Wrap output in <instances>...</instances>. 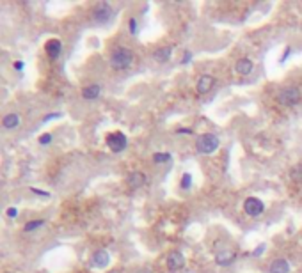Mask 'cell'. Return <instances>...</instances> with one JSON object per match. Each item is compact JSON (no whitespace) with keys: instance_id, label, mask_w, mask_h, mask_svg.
Returning <instances> with one entry per match:
<instances>
[{"instance_id":"1","label":"cell","mask_w":302,"mask_h":273,"mask_svg":"<svg viewBox=\"0 0 302 273\" xmlns=\"http://www.w3.org/2000/svg\"><path fill=\"white\" fill-rule=\"evenodd\" d=\"M132 62H134V53H132V50H128V48H117V50H114L112 59H110L112 67L117 69V71L128 69V67L132 66Z\"/></svg>"},{"instance_id":"2","label":"cell","mask_w":302,"mask_h":273,"mask_svg":"<svg viewBox=\"0 0 302 273\" xmlns=\"http://www.w3.org/2000/svg\"><path fill=\"white\" fill-rule=\"evenodd\" d=\"M196 147H198V151L201 155H212L214 151L219 149V139L212 133L199 135L198 142H196Z\"/></svg>"},{"instance_id":"3","label":"cell","mask_w":302,"mask_h":273,"mask_svg":"<svg viewBox=\"0 0 302 273\" xmlns=\"http://www.w3.org/2000/svg\"><path fill=\"white\" fill-rule=\"evenodd\" d=\"M301 98H302L301 89H297V87H286L277 94V101H279L281 105H285V107L297 105L299 101H301Z\"/></svg>"},{"instance_id":"4","label":"cell","mask_w":302,"mask_h":273,"mask_svg":"<svg viewBox=\"0 0 302 273\" xmlns=\"http://www.w3.org/2000/svg\"><path fill=\"white\" fill-rule=\"evenodd\" d=\"M107 145H109L110 151H114V153H121V151L126 149V145H128V139H126V135H123L121 131H114V133L107 135Z\"/></svg>"},{"instance_id":"5","label":"cell","mask_w":302,"mask_h":273,"mask_svg":"<svg viewBox=\"0 0 302 273\" xmlns=\"http://www.w3.org/2000/svg\"><path fill=\"white\" fill-rule=\"evenodd\" d=\"M244 211L249 217H260L261 213L265 211V204L258 197H247L244 202Z\"/></svg>"},{"instance_id":"6","label":"cell","mask_w":302,"mask_h":273,"mask_svg":"<svg viewBox=\"0 0 302 273\" xmlns=\"http://www.w3.org/2000/svg\"><path fill=\"white\" fill-rule=\"evenodd\" d=\"M112 15H114V11H112V7H110L107 2H100L93 9L94 20L98 21V23H107V21L112 18Z\"/></svg>"},{"instance_id":"7","label":"cell","mask_w":302,"mask_h":273,"mask_svg":"<svg viewBox=\"0 0 302 273\" xmlns=\"http://www.w3.org/2000/svg\"><path fill=\"white\" fill-rule=\"evenodd\" d=\"M183 264H185V257H183V254L180 252V250H172V252H169V256H167V266H169V270H180L183 268Z\"/></svg>"},{"instance_id":"8","label":"cell","mask_w":302,"mask_h":273,"mask_svg":"<svg viewBox=\"0 0 302 273\" xmlns=\"http://www.w3.org/2000/svg\"><path fill=\"white\" fill-rule=\"evenodd\" d=\"M45 52H47V55L52 59V61H55L59 55H61V52H63V43L59 41V39H50V41H47V45H45Z\"/></svg>"},{"instance_id":"9","label":"cell","mask_w":302,"mask_h":273,"mask_svg":"<svg viewBox=\"0 0 302 273\" xmlns=\"http://www.w3.org/2000/svg\"><path fill=\"white\" fill-rule=\"evenodd\" d=\"M215 83V78L212 75H203V77H199L198 83H196V89H198L199 94H206L210 93V89L214 87Z\"/></svg>"},{"instance_id":"10","label":"cell","mask_w":302,"mask_h":273,"mask_svg":"<svg viewBox=\"0 0 302 273\" xmlns=\"http://www.w3.org/2000/svg\"><path fill=\"white\" fill-rule=\"evenodd\" d=\"M110 263V256L107 250H96L93 256V266L96 268H107Z\"/></svg>"},{"instance_id":"11","label":"cell","mask_w":302,"mask_h":273,"mask_svg":"<svg viewBox=\"0 0 302 273\" xmlns=\"http://www.w3.org/2000/svg\"><path fill=\"white\" fill-rule=\"evenodd\" d=\"M126 181H128V185H130L132 188H141V186L146 185V176L142 174V172H139V170H134V172H130V176L126 177Z\"/></svg>"},{"instance_id":"12","label":"cell","mask_w":302,"mask_h":273,"mask_svg":"<svg viewBox=\"0 0 302 273\" xmlns=\"http://www.w3.org/2000/svg\"><path fill=\"white\" fill-rule=\"evenodd\" d=\"M235 259H236V254L233 250H222V252H219L215 256V263L219 264V266H228V264L233 263Z\"/></svg>"},{"instance_id":"13","label":"cell","mask_w":302,"mask_h":273,"mask_svg":"<svg viewBox=\"0 0 302 273\" xmlns=\"http://www.w3.org/2000/svg\"><path fill=\"white\" fill-rule=\"evenodd\" d=\"M270 273H290V263L286 259H276L270 264Z\"/></svg>"},{"instance_id":"14","label":"cell","mask_w":302,"mask_h":273,"mask_svg":"<svg viewBox=\"0 0 302 273\" xmlns=\"http://www.w3.org/2000/svg\"><path fill=\"white\" fill-rule=\"evenodd\" d=\"M235 71L238 73V75H249L252 71V62H251V59H240L235 64Z\"/></svg>"},{"instance_id":"15","label":"cell","mask_w":302,"mask_h":273,"mask_svg":"<svg viewBox=\"0 0 302 273\" xmlns=\"http://www.w3.org/2000/svg\"><path fill=\"white\" fill-rule=\"evenodd\" d=\"M100 93H101V87H100L98 83H93V85H89V87H85L82 91V98L84 99H96L100 96Z\"/></svg>"},{"instance_id":"16","label":"cell","mask_w":302,"mask_h":273,"mask_svg":"<svg viewBox=\"0 0 302 273\" xmlns=\"http://www.w3.org/2000/svg\"><path fill=\"white\" fill-rule=\"evenodd\" d=\"M18 124H20V115H18V113H7V115H4V119H2V126H4L5 129H15Z\"/></svg>"},{"instance_id":"17","label":"cell","mask_w":302,"mask_h":273,"mask_svg":"<svg viewBox=\"0 0 302 273\" xmlns=\"http://www.w3.org/2000/svg\"><path fill=\"white\" fill-rule=\"evenodd\" d=\"M172 55V47H164V48H158L155 53H153V57H155V61L158 62H166L169 61Z\"/></svg>"},{"instance_id":"18","label":"cell","mask_w":302,"mask_h":273,"mask_svg":"<svg viewBox=\"0 0 302 273\" xmlns=\"http://www.w3.org/2000/svg\"><path fill=\"white\" fill-rule=\"evenodd\" d=\"M290 177L295 183H302V165H295L292 170H290Z\"/></svg>"},{"instance_id":"19","label":"cell","mask_w":302,"mask_h":273,"mask_svg":"<svg viewBox=\"0 0 302 273\" xmlns=\"http://www.w3.org/2000/svg\"><path fill=\"white\" fill-rule=\"evenodd\" d=\"M153 161H155V163L171 161V155H169V153H155V155H153Z\"/></svg>"},{"instance_id":"20","label":"cell","mask_w":302,"mask_h":273,"mask_svg":"<svg viewBox=\"0 0 302 273\" xmlns=\"http://www.w3.org/2000/svg\"><path fill=\"white\" fill-rule=\"evenodd\" d=\"M43 225H45V222H43V220H32V222H27L25 231H27V232H32V231H36L37 227H43Z\"/></svg>"},{"instance_id":"21","label":"cell","mask_w":302,"mask_h":273,"mask_svg":"<svg viewBox=\"0 0 302 273\" xmlns=\"http://www.w3.org/2000/svg\"><path fill=\"white\" fill-rule=\"evenodd\" d=\"M190 185H192V176L188 174V172H185L182 177V188L183 190H188L190 188Z\"/></svg>"},{"instance_id":"22","label":"cell","mask_w":302,"mask_h":273,"mask_svg":"<svg viewBox=\"0 0 302 273\" xmlns=\"http://www.w3.org/2000/svg\"><path fill=\"white\" fill-rule=\"evenodd\" d=\"M50 142H52V135H50V133H45V135H41V137H39V144L48 145Z\"/></svg>"},{"instance_id":"23","label":"cell","mask_w":302,"mask_h":273,"mask_svg":"<svg viewBox=\"0 0 302 273\" xmlns=\"http://www.w3.org/2000/svg\"><path fill=\"white\" fill-rule=\"evenodd\" d=\"M7 217L9 218L18 217V209H16V208H9V209H7Z\"/></svg>"},{"instance_id":"24","label":"cell","mask_w":302,"mask_h":273,"mask_svg":"<svg viewBox=\"0 0 302 273\" xmlns=\"http://www.w3.org/2000/svg\"><path fill=\"white\" fill-rule=\"evenodd\" d=\"M130 32H132V34H137V21H135V18H132V20H130Z\"/></svg>"},{"instance_id":"25","label":"cell","mask_w":302,"mask_h":273,"mask_svg":"<svg viewBox=\"0 0 302 273\" xmlns=\"http://www.w3.org/2000/svg\"><path fill=\"white\" fill-rule=\"evenodd\" d=\"M32 192H34V193H37V195H43V197H48V195H50V193H48V192L37 190V188H32Z\"/></svg>"},{"instance_id":"26","label":"cell","mask_w":302,"mask_h":273,"mask_svg":"<svg viewBox=\"0 0 302 273\" xmlns=\"http://www.w3.org/2000/svg\"><path fill=\"white\" fill-rule=\"evenodd\" d=\"M55 117H61V113H50L48 117L43 119V123H47V121H50V119H55Z\"/></svg>"},{"instance_id":"27","label":"cell","mask_w":302,"mask_h":273,"mask_svg":"<svg viewBox=\"0 0 302 273\" xmlns=\"http://www.w3.org/2000/svg\"><path fill=\"white\" fill-rule=\"evenodd\" d=\"M15 67H16V69H18V71H21V69H23V62H21V61L15 62Z\"/></svg>"},{"instance_id":"28","label":"cell","mask_w":302,"mask_h":273,"mask_svg":"<svg viewBox=\"0 0 302 273\" xmlns=\"http://www.w3.org/2000/svg\"><path fill=\"white\" fill-rule=\"evenodd\" d=\"M288 55H290V48H286V52L283 53V57H281V62H285V61H286V57H288Z\"/></svg>"},{"instance_id":"29","label":"cell","mask_w":302,"mask_h":273,"mask_svg":"<svg viewBox=\"0 0 302 273\" xmlns=\"http://www.w3.org/2000/svg\"><path fill=\"white\" fill-rule=\"evenodd\" d=\"M178 133H192V129H188V128H183V129H178Z\"/></svg>"},{"instance_id":"30","label":"cell","mask_w":302,"mask_h":273,"mask_svg":"<svg viewBox=\"0 0 302 273\" xmlns=\"http://www.w3.org/2000/svg\"><path fill=\"white\" fill-rule=\"evenodd\" d=\"M263 248H265V245H261V247L258 248V250H254V256H260V254L263 252Z\"/></svg>"},{"instance_id":"31","label":"cell","mask_w":302,"mask_h":273,"mask_svg":"<svg viewBox=\"0 0 302 273\" xmlns=\"http://www.w3.org/2000/svg\"><path fill=\"white\" fill-rule=\"evenodd\" d=\"M188 61H190V53H187V55H185V57H183V64H185V62H188Z\"/></svg>"}]
</instances>
